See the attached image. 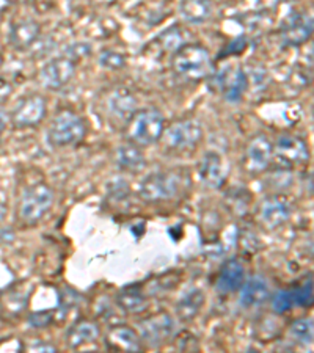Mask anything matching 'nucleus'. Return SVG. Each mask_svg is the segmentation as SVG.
I'll return each mask as SVG.
<instances>
[{
    "label": "nucleus",
    "instance_id": "obj_1",
    "mask_svg": "<svg viewBox=\"0 0 314 353\" xmlns=\"http://www.w3.org/2000/svg\"><path fill=\"white\" fill-rule=\"evenodd\" d=\"M173 68L181 77L188 81H202L213 72V60L206 48L199 44H182L175 50Z\"/></svg>",
    "mask_w": 314,
    "mask_h": 353
},
{
    "label": "nucleus",
    "instance_id": "obj_2",
    "mask_svg": "<svg viewBox=\"0 0 314 353\" xmlns=\"http://www.w3.org/2000/svg\"><path fill=\"white\" fill-rule=\"evenodd\" d=\"M184 187V178L175 172H157L141 179L139 193L145 201H168L179 195Z\"/></svg>",
    "mask_w": 314,
    "mask_h": 353
},
{
    "label": "nucleus",
    "instance_id": "obj_3",
    "mask_svg": "<svg viewBox=\"0 0 314 353\" xmlns=\"http://www.w3.org/2000/svg\"><path fill=\"white\" fill-rule=\"evenodd\" d=\"M165 130L164 115L156 109L135 112L130 118L128 135L134 145L151 146L161 139Z\"/></svg>",
    "mask_w": 314,
    "mask_h": 353
},
{
    "label": "nucleus",
    "instance_id": "obj_4",
    "mask_svg": "<svg viewBox=\"0 0 314 353\" xmlns=\"http://www.w3.org/2000/svg\"><path fill=\"white\" fill-rule=\"evenodd\" d=\"M85 135H87V126L84 119L70 110L60 112L48 130V140L54 146L79 145Z\"/></svg>",
    "mask_w": 314,
    "mask_h": 353
},
{
    "label": "nucleus",
    "instance_id": "obj_5",
    "mask_svg": "<svg viewBox=\"0 0 314 353\" xmlns=\"http://www.w3.org/2000/svg\"><path fill=\"white\" fill-rule=\"evenodd\" d=\"M54 204V192L49 185L35 184L26 189L21 198L19 214L27 225H35Z\"/></svg>",
    "mask_w": 314,
    "mask_h": 353
},
{
    "label": "nucleus",
    "instance_id": "obj_6",
    "mask_svg": "<svg viewBox=\"0 0 314 353\" xmlns=\"http://www.w3.org/2000/svg\"><path fill=\"white\" fill-rule=\"evenodd\" d=\"M165 132V145L175 151L193 150L203 139V128L195 119L175 123Z\"/></svg>",
    "mask_w": 314,
    "mask_h": 353
},
{
    "label": "nucleus",
    "instance_id": "obj_7",
    "mask_svg": "<svg viewBox=\"0 0 314 353\" xmlns=\"http://www.w3.org/2000/svg\"><path fill=\"white\" fill-rule=\"evenodd\" d=\"M137 327H139L140 338L151 347L167 343L176 334V321L168 314L148 317L145 321L139 322Z\"/></svg>",
    "mask_w": 314,
    "mask_h": 353
},
{
    "label": "nucleus",
    "instance_id": "obj_8",
    "mask_svg": "<svg viewBox=\"0 0 314 353\" xmlns=\"http://www.w3.org/2000/svg\"><path fill=\"white\" fill-rule=\"evenodd\" d=\"M273 156L284 167H297L310 159L306 143L295 135L278 137L273 145Z\"/></svg>",
    "mask_w": 314,
    "mask_h": 353
},
{
    "label": "nucleus",
    "instance_id": "obj_9",
    "mask_svg": "<svg viewBox=\"0 0 314 353\" xmlns=\"http://www.w3.org/2000/svg\"><path fill=\"white\" fill-rule=\"evenodd\" d=\"M76 74V63L70 57H60V59L50 60L43 66L39 72V79L46 88L61 90L72 81Z\"/></svg>",
    "mask_w": 314,
    "mask_h": 353
},
{
    "label": "nucleus",
    "instance_id": "obj_10",
    "mask_svg": "<svg viewBox=\"0 0 314 353\" xmlns=\"http://www.w3.org/2000/svg\"><path fill=\"white\" fill-rule=\"evenodd\" d=\"M313 33V18L306 13H293L289 14L286 19L282 22V41L291 46V48H297L306 43L311 38Z\"/></svg>",
    "mask_w": 314,
    "mask_h": 353
},
{
    "label": "nucleus",
    "instance_id": "obj_11",
    "mask_svg": "<svg viewBox=\"0 0 314 353\" xmlns=\"http://www.w3.org/2000/svg\"><path fill=\"white\" fill-rule=\"evenodd\" d=\"M46 110H48V105L43 96L30 94L18 102V105L11 112V121L16 128L35 126L44 118Z\"/></svg>",
    "mask_w": 314,
    "mask_h": 353
},
{
    "label": "nucleus",
    "instance_id": "obj_12",
    "mask_svg": "<svg viewBox=\"0 0 314 353\" xmlns=\"http://www.w3.org/2000/svg\"><path fill=\"white\" fill-rule=\"evenodd\" d=\"M273 157V145L266 135L251 139L245 151V163L251 173H262L271 167Z\"/></svg>",
    "mask_w": 314,
    "mask_h": 353
},
{
    "label": "nucleus",
    "instance_id": "obj_13",
    "mask_svg": "<svg viewBox=\"0 0 314 353\" xmlns=\"http://www.w3.org/2000/svg\"><path fill=\"white\" fill-rule=\"evenodd\" d=\"M198 176L209 189H220L226 179V165L224 157L214 151L206 152L199 161Z\"/></svg>",
    "mask_w": 314,
    "mask_h": 353
},
{
    "label": "nucleus",
    "instance_id": "obj_14",
    "mask_svg": "<svg viewBox=\"0 0 314 353\" xmlns=\"http://www.w3.org/2000/svg\"><path fill=\"white\" fill-rule=\"evenodd\" d=\"M217 88L222 91L228 102H239L248 88V77L242 68L225 70L217 77Z\"/></svg>",
    "mask_w": 314,
    "mask_h": 353
},
{
    "label": "nucleus",
    "instance_id": "obj_15",
    "mask_svg": "<svg viewBox=\"0 0 314 353\" xmlns=\"http://www.w3.org/2000/svg\"><path fill=\"white\" fill-rule=\"evenodd\" d=\"M289 217L291 206L286 198L279 195H271L261 203L259 219L262 223L267 228H271V230H275V228L286 223Z\"/></svg>",
    "mask_w": 314,
    "mask_h": 353
},
{
    "label": "nucleus",
    "instance_id": "obj_16",
    "mask_svg": "<svg viewBox=\"0 0 314 353\" xmlns=\"http://www.w3.org/2000/svg\"><path fill=\"white\" fill-rule=\"evenodd\" d=\"M245 281V270L241 261L226 259L219 270V276L215 281V289L220 294H233L241 289Z\"/></svg>",
    "mask_w": 314,
    "mask_h": 353
},
{
    "label": "nucleus",
    "instance_id": "obj_17",
    "mask_svg": "<svg viewBox=\"0 0 314 353\" xmlns=\"http://www.w3.org/2000/svg\"><path fill=\"white\" fill-rule=\"evenodd\" d=\"M271 286L264 276L255 275L250 276L241 286V305L244 308H256V306L264 305L269 300Z\"/></svg>",
    "mask_w": 314,
    "mask_h": 353
},
{
    "label": "nucleus",
    "instance_id": "obj_18",
    "mask_svg": "<svg viewBox=\"0 0 314 353\" xmlns=\"http://www.w3.org/2000/svg\"><path fill=\"white\" fill-rule=\"evenodd\" d=\"M107 109L119 121H130L137 112V98L126 87H119L108 96Z\"/></svg>",
    "mask_w": 314,
    "mask_h": 353
},
{
    "label": "nucleus",
    "instance_id": "obj_19",
    "mask_svg": "<svg viewBox=\"0 0 314 353\" xmlns=\"http://www.w3.org/2000/svg\"><path fill=\"white\" fill-rule=\"evenodd\" d=\"M204 306V292L199 288H188L176 303V314L181 321L188 322L195 319Z\"/></svg>",
    "mask_w": 314,
    "mask_h": 353
},
{
    "label": "nucleus",
    "instance_id": "obj_20",
    "mask_svg": "<svg viewBox=\"0 0 314 353\" xmlns=\"http://www.w3.org/2000/svg\"><path fill=\"white\" fill-rule=\"evenodd\" d=\"M38 37H39V26L32 19H24V21L16 22V24L11 27V32H10V41L18 50H24L30 48V46L37 41Z\"/></svg>",
    "mask_w": 314,
    "mask_h": 353
},
{
    "label": "nucleus",
    "instance_id": "obj_21",
    "mask_svg": "<svg viewBox=\"0 0 314 353\" xmlns=\"http://www.w3.org/2000/svg\"><path fill=\"white\" fill-rule=\"evenodd\" d=\"M214 7L210 0H182L179 13L188 24H203L213 16Z\"/></svg>",
    "mask_w": 314,
    "mask_h": 353
},
{
    "label": "nucleus",
    "instance_id": "obj_22",
    "mask_svg": "<svg viewBox=\"0 0 314 353\" xmlns=\"http://www.w3.org/2000/svg\"><path fill=\"white\" fill-rule=\"evenodd\" d=\"M99 338V328L96 323L82 321L72 325L70 332H68V345L72 347V349H77V347L95 343L96 339Z\"/></svg>",
    "mask_w": 314,
    "mask_h": 353
},
{
    "label": "nucleus",
    "instance_id": "obj_23",
    "mask_svg": "<svg viewBox=\"0 0 314 353\" xmlns=\"http://www.w3.org/2000/svg\"><path fill=\"white\" fill-rule=\"evenodd\" d=\"M117 163L124 172L137 173L145 167V156L135 145H123L117 150Z\"/></svg>",
    "mask_w": 314,
    "mask_h": 353
},
{
    "label": "nucleus",
    "instance_id": "obj_24",
    "mask_svg": "<svg viewBox=\"0 0 314 353\" xmlns=\"http://www.w3.org/2000/svg\"><path fill=\"white\" fill-rule=\"evenodd\" d=\"M118 305L126 312H140L145 310L146 306V297L140 289L137 288H124L121 292L118 294Z\"/></svg>",
    "mask_w": 314,
    "mask_h": 353
},
{
    "label": "nucleus",
    "instance_id": "obj_25",
    "mask_svg": "<svg viewBox=\"0 0 314 353\" xmlns=\"http://www.w3.org/2000/svg\"><path fill=\"white\" fill-rule=\"evenodd\" d=\"M110 341L117 347H121V349L129 350V352H139L141 349L139 334L133 332L130 328H126V327H119V328L112 330Z\"/></svg>",
    "mask_w": 314,
    "mask_h": 353
},
{
    "label": "nucleus",
    "instance_id": "obj_26",
    "mask_svg": "<svg viewBox=\"0 0 314 353\" xmlns=\"http://www.w3.org/2000/svg\"><path fill=\"white\" fill-rule=\"evenodd\" d=\"M289 334L297 341V343L308 345L313 343L314 336V328H313V321L311 319H299L291 323L289 327Z\"/></svg>",
    "mask_w": 314,
    "mask_h": 353
},
{
    "label": "nucleus",
    "instance_id": "obj_27",
    "mask_svg": "<svg viewBox=\"0 0 314 353\" xmlns=\"http://www.w3.org/2000/svg\"><path fill=\"white\" fill-rule=\"evenodd\" d=\"M297 306L294 290H278L272 299V308L277 312H286Z\"/></svg>",
    "mask_w": 314,
    "mask_h": 353
},
{
    "label": "nucleus",
    "instance_id": "obj_28",
    "mask_svg": "<svg viewBox=\"0 0 314 353\" xmlns=\"http://www.w3.org/2000/svg\"><path fill=\"white\" fill-rule=\"evenodd\" d=\"M99 65L106 70H121V68L126 66V57L121 52H117V50L107 49L102 50L99 55Z\"/></svg>",
    "mask_w": 314,
    "mask_h": 353
},
{
    "label": "nucleus",
    "instance_id": "obj_29",
    "mask_svg": "<svg viewBox=\"0 0 314 353\" xmlns=\"http://www.w3.org/2000/svg\"><path fill=\"white\" fill-rule=\"evenodd\" d=\"M181 37H182V33H181L179 28L178 27H173V28H170V30H167L165 33H162L161 41L165 46V49L176 50V49H179L181 46H182Z\"/></svg>",
    "mask_w": 314,
    "mask_h": 353
},
{
    "label": "nucleus",
    "instance_id": "obj_30",
    "mask_svg": "<svg viewBox=\"0 0 314 353\" xmlns=\"http://www.w3.org/2000/svg\"><path fill=\"white\" fill-rule=\"evenodd\" d=\"M297 306H310L313 303V281L311 278L304 283V286L294 289Z\"/></svg>",
    "mask_w": 314,
    "mask_h": 353
},
{
    "label": "nucleus",
    "instance_id": "obj_31",
    "mask_svg": "<svg viewBox=\"0 0 314 353\" xmlns=\"http://www.w3.org/2000/svg\"><path fill=\"white\" fill-rule=\"evenodd\" d=\"M28 322L35 328H46L54 322V316L50 311H37L28 317Z\"/></svg>",
    "mask_w": 314,
    "mask_h": 353
},
{
    "label": "nucleus",
    "instance_id": "obj_32",
    "mask_svg": "<svg viewBox=\"0 0 314 353\" xmlns=\"http://www.w3.org/2000/svg\"><path fill=\"white\" fill-rule=\"evenodd\" d=\"M128 193H129V184L124 179H117L108 185V195H110L113 199H123L124 196H128Z\"/></svg>",
    "mask_w": 314,
    "mask_h": 353
},
{
    "label": "nucleus",
    "instance_id": "obj_33",
    "mask_svg": "<svg viewBox=\"0 0 314 353\" xmlns=\"http://www.w3.org/2000/svg\"><path fill=\"white\" fill-rule=\"evenodd\" d=\"M245 48H247V38H245V37L234 38L233 41L225 48L224 57H225V55H236V54H241Z\"/></svg>",
    "mask_w": 314,
    "mask_h": 353
},
{
    "label": "nucleus",
    "instance_id": "obj_34",
    "mask_svg": "<svg viewBox=\"0 0 314 353\" xmlns=\"http://www.w3.org/2000/svg\"><path fill=\"white\" fill-rule=\"evenodd\" d=\"M10 91H11V88H10V85L3 81V79H0V99H3V98H7V96L10 94Z\"/></svg>",
    "mask_w": 314,
    "mask_h": 353
},
{
    "label": "nucleus",
    "instance_id": "obj_35",
    "mask_svg": "<svg viewBox=\"0 0 314 353\" xmlns=\"http://www.w3.org/2000/svg\"><path fill=\"white\" fill-rule=\"evenodd\" d=\"M5 214H7V209H5V206L2 203H0V221H2L5 219Z\"/></svg>",
    "mask_w": 314,
    "mask_h": 353
},
{
    "label": "nucleus",
    "instance_id": "obj_36",
    "mask_svg": "<svg viewBox=\"0 0 314 353\" xmlns=\"http://www.w3.org/2000/svg\"><path fill=\"white\" fill-rule=\"evenodd\" d=\"M3 124H5L3 117H2V113H0V134H2V130H3Z\"/></svg>",
    "mask_w": 314,
    "mask_h": 353
},
{
    "label": "nucleus",
    "instance_id": "obj_37",
    "mask_svg": "<svg viewBox=\"0 0 314 353\" xmlns=\"http://www.w3.org/2000/svg\"><path fill=\"white\" fill-rule=\"evenodd\" d=\"M7 2H16V0H7Z\"/></svg>",
    "mask_w": 314,
    "mask_h": 353
}]
</instances>
